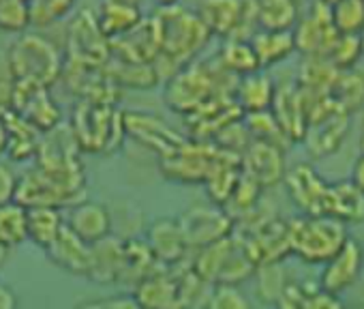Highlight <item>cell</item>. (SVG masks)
<instances>
[{"instance_id": "obj_1", "label": "cell", "mask_w": 364, "mask_h": 309, "mask_svg": "<svg viewBox=\"0 0 364 309\" xmlns=\"http://www.w3.org/2000/svg\"><path fill=\"white\" fill-rule=\"evenodd\" d=\"M159 54L154 58V69L159 78H171L176 71L193 63V58L204 52L213 35L200 20V16L180 3L169 7H159L152 16Z\"/></svg>"}, {"instance_id": "obj_2", "label": "cell", "mask_w": 364, "mask_h": 309, "mask_svg": "<svg viewBox=\"0 0 364 309\" xmlns=\"http://www.w3.org/2000/svg\"><path fill=\"white\" fill-rule=\"evenodd\" d=\"M238 78L228 73L217 56L208 63H189L165 80L163 101L182 116H191L215 95H234Z\"/></svg>"}, {"instance_id": "obj_3", "label": "cell", "mask_w": 364, "mask_h": 309, "mask_svg": "<svg viewBox=\"0 0 364 309\" xmlns=\"http://www.w3.org/2000/svg\"><path fill=\"white\" fill-rule=\"evenodd\" d=\"M82 152L112 154L124 140L122 112L114 103L80 99L71 114L69 125Z\"/></svg>"}, {"instance_id": "obj_4", "label": "cell", "mask_w": 364, "mask_h": 309, "mask_svg": "<svg viewBox=\"0 0 364 309\" xmlns=\"http://www.w3.org/2000/svg\"><path fill=\"white\" fill-rule=\"evenodd\" d=\"M7 73L14 82H33L52 88L65 69V56L43 35H20L7 52Z\"/></svg>"}, {"instance_id": "obj_5", "label": "cell", "mask_w": 364, "mask_h": 309, "mask_svg": "<svg viewBox=\"0 0 364 309\" xmlns=\"http://www.w3.org/2000/svg\"><path fill=\"white\" fill-rule=\"evenodd\" d=\"M347 236V226L328 215H302L287 221L289 253L306 264H326L341 249Z\"/></svg>"}, {"instance_id": "obj_6", "label": "cell", "mask_w": 364, "mask_h": 309, "mask_svg": "<svg viewBox=\"0 0 364 309\" xmlns=\"http://www.w3.org/2000/svg\"><path fill=\"white\" fill-rule=\"evenodd\" d=\"M210 35L225 39L249 41L259 28L253 0H202L198 11Z\"/></svg>"}, {"instance_id": "obj_7", "label": "cell", "mask_w": 364, "mask_h": 309, "mask_svg": "<svg viewBox=\"0 0 364 309\" xmlns=\"http://www.w3.org/2000/svg\"><path fill=\"white\" fill-rule=\"evenodd\" d=\"M221 148L213 142L202 140H185L178 150H173L167 157H161V172L165 179L182 185H200L210 174Z\"/></svg>"}, {"instance_id": "obj_8", "label": "cell", "mask_w": 364, "mask_h": 309, "mask_svg": "<svg viewBox=\"0 0 364 309\" xmlns=\"http://www.w3.org/2000/svg\"><path fill=\"white\" fill-rule=\"evenodd\" d=\"M112 58L109 39L101 33L95 11L82 9L71 20L67 28V56L65 63L86 65V67H105Z\"/></svg>"}, {"instance_id": "obj_9", "label": "cell", "mask_w": 364, "mask_h": 309, "mask_svg": "<svg viewBox=\"0 0 364 309\" xmlns=\"http://www.w3.org/2000/svg\"><path fill=\"white\" fill-rule=\"evenodd\" d=\"M294 46L304 58H326L338 33L332 24L330 0H313L306 16L291 28Z\"/></svg>"}, {"instance_id": "obj_10", "label": "cell", "mask_w": 364, "mask_h": 309, "mask_svg": "<svg viewBox=\"0 0 364 309\" xmlns=\"http://www.w3.org/2000/svg\"><path fill=\"white\" fill-rule=\"evenodd\" d=\"M189 249H204L234 234L232 215L219 204H193L178 217Z\"/></svg>"}, {"instance_id": "obj_11", "label": "cell", "mask_w": 364, "mask_h": 309, "mask_svg": "<svg viewBox=\"0 0 364 309\" xmlns=\"http://www.w3.org/2000/svg\"><path fill=\"white\" fill-rule=\"evenodd\" d=\"M11 112L41 133L63 125V110L52 97L50 88L33 82H14Z\"/></svg>"}, {"instance_id": "obj_12", "label": "cell", "mask_w": 364, "mask_h": 309, "mask_svg": "<svg viewBox=\"0 0 364 309\" xmlns=\"http://www.w3.org/2000/svg\"><path fill=\"white\" fill-rule=\"evenodd\" d=\"M240 170L259 189H268L283 183L287 172L283 146L272 142L251 140L240 154Z\"/></svg>"}, {"instance_id": "obj_13", "label": "cell", "mask_w": 364, "mask_h": 309, "mask_svg": "<svg viewBox=\"0 0 364 309\" xmlns=\"http://www.w3.org/2000/svg\"><path fill=\"white\" fill-rule=\"evenodd\" d=\"M122 122H124V133L135 142H139L141 146L156 152L159 159L178 150L187 140L180 133H176L163 118L148 112H122Z\"/></svg>"}, {"instance_id": "obj_14", "label": "cell", "mask_w": 364, "mask_h": 309, "mask_svg": "<svg viewBox=\"0 0 364 309\" xmlns=\"http://www.w3.org/2000/svg\"><path fill=\"white\" fill-rule=\"evenodd\" d=\"M364 268V247L358 239L347 236V241L341 245V249L323 264L319 288L341 296L343 292L351 290Z\"/></svg>"}, {"instance_id": "obj_15", "label": "cell", "mask_w": 364, "mask_h": 309, "mask_svg": "<svg viewBox=\"0 0 364 309\" xmlns=\"http://www.w3.org/2000/svg\"><path fill=\"white\" fill-rule=\"evenodd\" d=\"M283 183L291 202L298 206V211H302V215H326V196L330 183H326L311 164H296L291 170L285 172Z\"/></svg>"}, {"instance_id": "obj_16", "label": "cell", "mask_w": 364, "mask_h": 309, "mask_svg": "<svg viewBox=\"0 0 364 309\" xmlns=\"http://www.w3.org/2000/svg\"><path fill=\"white\" fill-rule=\"evenodd\" d=\"M146 245L159 266L176 268L180 264H187L189 245L178 219L173 217L154 219L146 230Z\"/></svg>"}, {"instance_id": "obj_17", "label": "cell", "mask_w": 364, "mask_h": 309, "mask_svg": "<svg viewBox=\"0 0 364 309\" xmlns=\"http://www.w3.org/2000/svg\"><path fill=\"white\" fill-rule=\"evenodd\" d=\"M16 202L22 204L24 209H35V206L63 209V206H73L82 200L75 198L65 187H60L54 179L43 174L39 168H33L22 177H18Z\"/></svg>"}, {"instance_id": "obj_18", "label": "cell", "mask_w": 364, "mask_h": 309, "mask_svg": "<svg viewBox=\"0 0 364 309\" xmlns=\"http://www.w3.org/2000/svg\"><path fill=\"white\" fill-rule=\"evenodd\" d=\"M133 288L131 298L139 309H187L182 303L176 268L159 266Z\"/></svg>"}, {"instance_id": "obj_19", "label": "cell", "mask_w": 364, "mask_h": 309, "mask_svg": "<svg viewBox=\"0 0 364 309\" xmlns=\"http://www.w3.org/2000/svg\"><path fill=\"white\" fill-rule=\"evenodd\" d=\"M270 114L274 116V120L287 142L304 140L309 122H306L304 101H302V95H300V88L296 86V82L277 86L272 103H270Z\"/></svg>"}, {"instance_id": "obj_20", "label": "cell", "mask_w": 364, "mask_h": 309, "mask_svg": "<svg viewBox=\"0 0 364 309\" xmlns=\"http://www.w3.org/2000/svg\"><path fill=\"white\" fill-rule=\"evenodd\" d=\"M65 226L75 236H80L86 245H95L112 234L114 219L105 204L95 202V200H82V202L69 206Z\"/></svg>"}, {"instance_id": "obj_21", "label": "cell", "mask_w": 364, "mask_h": 309, "mask_svg": "<svg viewBox=\"0 0 364 309\" xmlns=\"http://www.w3.org/2000/svg\"><path fill=\"white\" fill-rule=\"evenodd\" d=\"M347 133H349V116L343 112H334L321 120L309 122L302 142L315 159H326L343 146Z\"/></svg>"}, {"instance_id": "obj_22", "label": "cell", "mask_w": 364, "mask_h": 309, "mask_svg": "<svg viewBox=\"0 0 364 309\" xmlns=\"http://www.w3.org/2000/svg\"><path fill=\"white\" fill-rule=\"evenodd\" d=\"M112 56L131 63H154L159 54V39L152 18H144L135 28L109 41Z\"/></svg>"}, {"instance_id": "obj_23", "label": "cell", "mask_w": 364, "mask_h": 309, "mask_svg": "<svg viewBox=\"0 0 364 309\" xmlns=\"http://www.w3.org/2000/svg\"><path fill=\"white\" fill-rule=\"evenodd\" d=\"M46 256L58 268L75 275L86 277L88 262H90V245H86L80 236H75L67 226L60 230L56 241L46 249Z\"/></svg>"}, {"instance_id": "obj_24", "label": "cell", "mask_w": 364, "mask_h": 309, "mask_svg": "<svg viewBox=\"0 0 364 309\" xmlns=\"http://www.w3.org/2000/svg\"><path fill=\"white\" fill-rule=\"evenodd\" d=\"M88 279L95 283H120L122 277V241L116 236H107L95 245H90V262H88Z\"/></svg>"}, {"instance_id": "obj_25", "label": "cell", "mask_w": 364, "mask_h": 309, "mask_svg": "<svg viewBox=\"0 0 364 309\" xmlns=\"http://www.w3.org/2000/svg\"><path fill=\"white\" fill-rule=\"evenodd\" d=\"M326 215L338 219L345 226L364 221V194L347 179L328 185Z\"/></svg>"}, {"instance_id": "obj_26", "label": "cell", "mask_w": 364, "mask_h": 309, "mask_svg": "<svg viewBox=\"0 0 364 309\" xmlns=\"http://www.w3.org/2000/svg\"><path fill=\"white\" fill-rule=\"evenodd\" d=\"M274 90H277L274 80L264 69H259V71L238 78L236 88H234V99L238 108L242 110V114L264 112V110H270Z\"/></svg>"}, {"instance_id": "obj_27", "label": "cell", "mask_w": 364, "mask_h": 309, "mask_svg": "<svg viewBox=\"0 0 364 309\" xmlns=\"http://www.w3.org/2000/svg\"><path fill=\"white\" fill-rule=\"evenodd\" d=\"M95 18H97L101 33L109 41L129 33L131 28H135L144 20L139 5L118 3V0H101L99 9L95 11Z\"/></svg>"}, {"instance_id": "obj_28", "label": "cell", "mask_w": 364, "mask_h": 309, "mask_svg": "<svg viewBox=\"0 0 364 309\" xmlns=\"http://www.w3.org/2000/svg\"><path fill=\"white\" fill-rule=\"evenodd\" d=\"M330 101L347 116L364 110V71L360 69H345L336 71L330 90Z\"/></svg>"}, {"instance_id": "obj_29", "label": "cell", "mask_w": 364, "mask_h": 309, "mask_svg": "<svg viewBox=\"0 0 364 309\" xmlns=\"http://www.w3.org/2000/svg\"><path fill=\"white\" fill-rule=\"evenodd\" d=\"M7 125V157L11 162H28L37 157L39 142H41V131H37L33 125L16 116L14 112H7L5 116Z\"/></svg>"}, {"instance_id": "obj_30", "label": "cell", "mask_w": 364, "mask_h": 309, "mask_svg": "<svg viewBox=\"0 0 364 309\" xmlns=\"http://www.w3.org/2000/svg\"><path fill=\"white\" fill-rule=\"evenodd\" d=\"M103 69H105L107 78L118 88L150 90V88H154L161 82V78H159V73H156L152 63H131V61H120V58L112 56Z\"/></svg>"}, {"instance_id": "obj_31", "label": "cell", "mask_w": 364, "mask_h": 309, "mask_svg": "<svg viewBox=\"0 0 364 309\" xmlns=\"http://www.w3.org/2000/svg\"><path fill=\"white\" fill-rule=\"evenodd\" d=\"M249 41L262 69L283 63L296 52L291 31H257Z\"/></svg>"}, {"instance_id": "obj_32", "label": "cell", "mask_w": 364, "mask_h": 309, "mask_svg": "<svg viewBox=\"0 0 364 309\" xmlns=\"http://www.w3.org/2000/svg\"><path fill=\"white\" fill-rule=\"evenodd\" d=\"M63 228H65V217L60 209H50V206L26 209V239L39 249L46 251L56 241Z\"/></svg>"}, {"instance_id": "obj_33", "label": "cell", "mask_w": 364, "mask_h": 309, "mask_svg": "<svg viewBox=\"0 0 364 309\" xmlns=\"http://www.w3.org/2000/svg\"><path fill=\"white\" fill-rule=\"evenodd\" d=\"M259 31H291L300 20L298 0H253Z\"/></svg>"}, {"instance_id": "obj_34", "label": "cell", "mask_w": 364, "mask_h": 309, "mask_svg": "<svg viewBox=\"0 0 364 309\" xmlns=\"http://www.w3.org/2000/svg\"><path fill=\"white\" fill-rule=\"evenodd\" d=\"M159 264L154 260V256L150 253L146 241L139 239H127L122 241V281H129L133 286H137L146 275H150L152 271H156Z\"/></svg>"}, {"instance_id": "obj_35", "label": "cell", "mask_w": 364, "mask_h": 309, "mask_svg": "<svg viewBox=\"0 0 364 309\" xmlns=\"http://www.w3.org/2000/svg\"><path fill=\"white\" fill-rule=\"evenodd\" d=\"M217 61L234 78H242L262 69L251 48V41H242V39H225L217 54Z\"/></svg>"}, {"instance_id": "obj_36", "label": "cell", "mask_w": 364, "mask_h": 309, "mask_svg": "<svg viewBox=\"0 0 364 309\" xmlns=\"http://www.w3.org/2000/svg\"><path fill=\"white\" fill-rule=\"evenodd\" d=\"M336 69L326 58H304L298 71L296 86L309 95H328Z\"/></svg>"}, {"instance_id": "obj_37", "label": "cell", "mask_w": 364, "mask_h": 309, "mask_svg": "<svg viewBox=\"0 0 364 309\" xmlns=\"http://www.w3.org/2000/svg\"><path fill=\"white\" fill-rule=\"evenodd\" d=\"M26 209L18 202L0 206V245L9 251L26 243Z\"/></svg>"}, {"instance_id": "obj_38", "label": "cell", "mask_w": 364, "mask_h": 309, "mask_svg": "<svg viewBox=\"0 0 364 309\" xmlns=\"http://www.w3.org/2000/svg\"><path fill=\"white\" fill-rule=\"evenodd\" d=\"M330 7L338 35H360L364 31V0H330Z\"/></svg>"}, {"instance_id": "obj_39", "label": "cell", "mask_w": 364, "mask_h": 309, "mask_svg": "<svg viewBox=\"0 0 364 309\" xmlns=\"http://www.w3.org/2000/svg\"><path fill=\"white\" fill-rule=\"evenodd\" d=\"M287 283H289V279H287V273L283 271L281 262H268V264L255 266L257 296L264 303L274 305L279 300V296L283 294V290L287 288Z\"/></svg>"}, {"instance_id": "obj_40", "label": "cell", "mask_w": 364, "mask_h": 309, "mask_svg": "<svg viewBox=\"0 0 364 309\" xmlns=\"http://www.w3.org/2000/svg\"><path fill=\"white\" fill-rule=\"evenodd\" d=\"M242 125H245L247 133L251 135V140L272 142V144H279V146L289 144V142L285 140V135L281 133V129H279L274 116L270 114V110L242 114Z\"/></svg>"}, {"instance_id": "obj_41", "label": "cell", "mask_w": 364, "mask_h": 309, "mask_svg": "<svg viewBox=\"0 0 364 309\" xmlns=\"http://www.w3.org/2000/svg\"><path fill=\"white\" fill-rule=\"evenodd\" d=\"M362 58V43H360V35H338L336 41L332 43L326 61L336 69V71H345V69H355V63Z\"/></svg>"}, {"instance_id": "obj_42", "label": "cell", "mask_w": 364, "mask_h": 309, "mask_svg": "<svg viewBox=\"0 0 364 309\" xmlns=\"http://www.w3.org/2000/svg\"><path fill=\"white\" fill-rule=\"evenodd\" d=\"M202 309H253V303L240 286L215 283Z\"/></svg>"}, {"instance_id": "obj_43", "label": "cell", "mask_w": 364, "mask_h": 309, "mask_svg": "<svg viewBox=\"0 0 364 309\" xmlns=\"http://www.w3.org/2000/svg\"><path fill=\"white\" fill-rule=\"evenodd\" d=\"M75 0H31V26H50L71 14Z\"/></svg>"}, {"instance_id": "obj_44", "label": "cell", "mask_w": 364, "mask_h": 309, "mask_svg": "<svg viewBox=\"0 0 364 309\" xmlns=\"http://www.w3.org/2000/svg\"><path fill=\"white\" fill-rule=\"evenodd\" d=\"M31 26V9L26 0H0V31L24 33Z\"/></svg>"}, {"instance_id": "obj_45", "label": "cell", "mask_w": 364, "mask_h": 309, "mask_svg": "<svg viewBox=\"0 0 364 309\" xmlns=\"http://www.w3.org/2000/svg\"><path fill=\"white\" fill-rule=\"evenodd\" d=\"M309 294L311 290L298 281H289L279 300L274 303L277 309H309Z\"/></svg>"}, {"instance_id": "obj_46", "label": "cell", "mask_w": 364, "mask_h": 309, "mask_svg": "<svg viewBox=\"0 0 364 309\" xmlns=\"http://www.w3.org/2000/svg\"><path fill=\"white\" fill-rule=\"evenodd\" d=\"M18 192V174L11 170V166L0 162V206L16 202Z\"/></svg>"}, {"instance_id": "obj_47", "label": "cell", "mask_w": 364, "mask_h": 309, "mask_svg": "<svg viewBox=\"0 0 364 309\" xmlns=\"http://www.w3.org/2000/svg\"><path fill=\"white\" fill-rule=\"evenodd\" d=\"M75 309H139L131 296H107L77 305Z\"/></svg>"}, {"instance_id": "obj_48", "label": "cell", "mask_w": 364, "mask_h": 309, "mask_svg": "<svg viewBox=\"0 0 364 309\" xmlns=\"http://www.w3.org/2000/svg\"><path fill=\"white\" fill-rule=\"evenodd\" d=\"M309 309H345V305L341 303L338 296L317 288V290H311L309 294Z\"/></svg>"}, {"instance_id": "obj_49", "label": "cell", "mask_w": 364, "mask_h": 309, "mask_svg": "<svg viewBox=\"0 0 364 309\" xmlns=\"http://www.w3.org/2000/svg\"><path fill=\"white\" fill-rule=\"evenodd\" d=\"M349 181L364 194V154L360 152L355 162L351 164V172H349Z\"/></svg>"}, {"instance_id": "obj_50", "label": "cell", "mask_w": 364, "mask_h": 309, "mask_svg": "<svg viewBox=\"0 0 364 309\" xmlns=\"http://www.w3.org/2000/svg\"><path fill=\"white\" fill-rule=\"evenodd\" d=\"M0 309H18V296L11 286L0 281Z\"/></svg>"}, {"instance_id": "obj_51", "label": "cell", "mask_w": 364, "mask_h": 309, "mask_svg": "<svg viewBox=\"0 0 364 309\" xmlns=\"http://www.w3.org/2000/svg\"><path fill=\"white\" fill-rule=\"evenodd\" d=\"M7 152V125H5V118L0 116V157Z\"/></svg>"}, {"instance_id": "obj_52", "label": "cell", "mask_w": 364, "mask_h": 309, "mask_svg": "<svg viewBox=\"0 0 364 309\" xmlns=\"http://www.w3.org/2000/svg\"><path fill=\"white\" fill-rule=\"evenodd\" d=\"M353 303H362L364 305V283H360V288H358V292L353 296Z\"/></svg>"}, {"instance_id": "obj_53", "label": "cell", "mask_w": 364, "mask_h": 309, "mask_svg": "<svg viewBox=\"0 0 364 309\" xmlns=\"http://www.w3.org/2000/svg\"><path fill=\"white\" fill-rule=\"evenodd\" d=\"M7 256H9V249H7V247H3V245H0V266H3V264H5Z\"/></svg>"}, {"instance_id": "obj_54", "label": "cell", "mask_w": 364, "mask_h": 309, "mask_svg": "<svg viewBox=\"0 0 364 309\" xmlns=\"http://www.w3.org/2000/svg\"><path fill=\"white\" fill-rule=\"evenodd\" d=\"M156 3H159V7H169V5H176L178 0H156Z\"/></svg>"}, {"instance_id": "obj_55", "label": "cell", "mask_w": 364, "mask_h": 309, "mask_svg": "<svg viewBox=\"0 0 364 309\" xmlns=\"http://www.w3.org/2000/svg\"><path fill=\"white\" fill-rule=\"evenodd\" d=\"M360 152L364 154V133H360Z\"/></svg>"}, {"instance_id": "obj_56", "label": "cell", "mask_w": 364, "mask_h": 309, "mask_svg": "<svg viewBox=\"0 0 364 309\" xmlns=\"http://www.w3.org/2000/svg\"><path fill=\"white\" fill-rule=\"evenodd\" d=\"M349 309H364V305H362V303H351Z\"/></svg>"}, {"instance_id": "obj_57", "label": "cell", "mask_w": 364, "mask_h": 309, "mask_svg": "<svg viewBox=\"0 0 364 309\" xmlns=\"http://www.w3.org/2000/svg\"><path fill=\"white\" fill-rule=\"evenodd\" d=\"M118 3H131V5H139V0H118Z\"/></svg>"}, {"instance_id": "obj_58", "label": "cell", "mask_w": 364, "mask_h": 309, "mask_svg": "<svg viewBox=\"0 0 364 309\" xmlns=\"http://www.w3.org/2000/svg\"><path fill=\"white\" fill-rule=\"evenodd\" d=\"M360 43H362V56H364V31L360 33Z\"/></svg>"}, {"instance_id": "obj_59", "label": "cell", "mask_w": 364, "mask_h": 309, "mask_svg": "<svg viewBox=\"0 0 364 309\" xmlns=\"http://www.w3.org/2000/svg\"><path fill=\"white\" fill-rule=\"evenodd\" d=\"M362 133H364V110H362Z\"/></svg>"}, {"instance_id": "obj_60", "label": "cell", "mask_w": 364, "mask_h": 309, "mask_svg": "<svg viewBox=\"0 0 364 309\" xmlns=\"http://www.w3.org/2000/svg\"><path fill=\"white\" fill-rule=\"evenodd\" d=\"M26 3H31V0H26Z\"/></svg>"}]
</instances>
